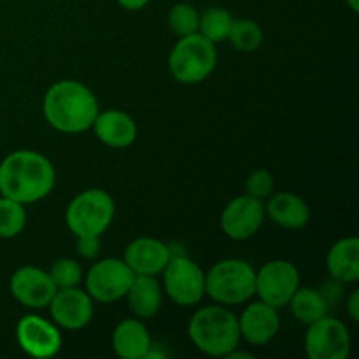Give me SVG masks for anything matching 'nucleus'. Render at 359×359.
<instances>
[{
    "mask_svg": "<svg viewBox=\"0 0 359 359\" xmlns=\"http://www.w3.org/2000/svg\"><path fill=\"white\" fill-rule=\"evenodd\" d=\"M55 184V165L37 151L18 149L0 161V195L23 205L44 200Z\"/></svg>",
    "mask_w": 359,
    "mask_h": 359,
    "instance_id": "f257e3e1",
    "label": "nucleus"
},
{
    "mask_svg": "<svg viewBox=\"0 0 359 359\" xmlns=\"http://www.w3.org/2000/svg\"><path fill=\"white\" fill-rule=\"evenodd\" d=\"M100 105L86 84L76 79H62L48 88L42 98V114L56 132L76 135L88 132Z\"/></svg>",
    "mask_w": 359,
    "mask_h": 359,
    "instance_id": "f03ea898",
    "label": "nucleus"
},
{
    "mask_svg": "<svg viewBox=\"0 0 359 359\" xmlns=\"http://www.w3.org/2000/svg\"><path fill=\"white\" fill-rule=\"evenodd\" d=\"M188 337L193 346L210 358H228L241 347L237 316L224 305H207L191 316Z\"/></svg>",
    "mask_w": 359,
    "mask_h": 359,
    "instance_id": "7ed1b4c3",
    "label": "nucleus"
},
{
    "mask_svg": "<svg viewBox=\"0 0 359 359\" xmlns=\"http://www.w3.org/2000/svg\"><path fill=\"white\" fill-rule=\"evenodd\" d=\"M256 270L245 259L228 258L205 272V297L224 307L248 304L255 297Z\"/></svg>",
    "mask_w": 359,
    "mask_h": 359,
    "instance_id": "20e7f679",
    "label": "nucleus"
},
{
    "mask_svg": "<svg viewBox=\"0 0 359 359\" xmlns=\"http://www.w3.org/2000/svg\"><path fill=\"white\" fill-rule=\"evenodd\" d=\"M216 44L198 32L179 37L168 55V72L181 84H198L216 70Z\"/></svg>",
    "mask_w": 359,
    "mask_h": 359,
    "instance_id": "39448f33",
    "label": "nucleus"
},
{
    "mask_svg": "<svg viewBox=\"0 0 359 359\" xmlns=\"http://www.w3.org/2000/svg\"><path fill=\"white\" fill-rule=\"evenodd\" d=\"M114 214V198L105 189L90 188L70 200L65 224L76 237H102L111 226Z\"/></svg>",
    "mask_w": 359,
    "mask_h": 359,
    "instance_id": "423d86ee",
    "label": "nucleus"
},
{
    "mask_svg": "<svg viewBox=\"0 0 359 359\" xmlns=\"http://www.w3.org/2000/svg\"><path fill=\"white\" fill-rule=\"evenodd\" d=\"M163 291L179 307H195L205 297V272L184 255H172L161 272Z\"/></svg>",
    "mask_w": 359,
    "mask_h": 359,
    "instance_id": "0eeeda50",
    "label": "nucleus"
},
{
    "mask_svg": "<svg viewBox=\"0 0 359 359\" xmlns=\"http://www.w3.org/2000/svg\"><path fill=\"white\" fill-rule=\"evenodd\" d=\"M135 273L123 258H104L95 262L84 273L86 293L98 304H114L125 298Z\"/></svg>",
    "mask_w": 359,
    "mask_h": 359,
    "instance_id": "6e6552de",
    "label": "nucleus"
},
{
    "mask_svg": "<svg viewBox=\"0 0 359 359\" xmlns=\"http://www.w3.org/2000/svg\"><path fill=\"white\" fill-rule=\"evenodd\" d=\"M300 286V270L287 259H273L256 270L255 294L276 309L287 307Z\"/></svg>",
    "mask_w": 359,
    "mask_h": 359,
    "instance_id": "1a4fd4ad",
    "label": "nucleus"
},
{
    "mask_svg": "<svg viewBox=\"0 0 359 359\" xmlns=\"http://www.w3.org/2000/svg\"><path fill=\"white\" fill-rule=\"evenodd\" d=\"M304 347L311 359H347L353 339L346 323L328 314L307 326Z\"/></svg>",
    "mask_w": 359,
    "mask_h": 359,
    "instance_id": "9d476101",
    "label": "nucleus"
},
{
    "mask_svg": "<svg viewBox=\"0 0 359 359\" xmlns=\"http://www.w3.org/2000/svg\"><path fill=\"white\" fill-rule=\"evenodd\" d=\"M16 342L28 356L49 359L60 354L63 347V337L51 319L37 314H27L16 325Z\"/></svg>",
    "mask_w": 359,
    "mask_h": 359,
    "instance_id": "9b49d317",
    "label": "nucleus"
},
{
    "mask_svg": "<svg viewBox=\"0 0 359 359\" xmlns=\"http://www.w3.org/2000/svg\"><path fill=\"white\" fill-rule=\"evenodd\" d=\"M265 202L252 198L248 193L230 200L221 212V230L231 241H249L265 223Z\"/></svg>",
    "mask_w": 359,
    "mask_h": 359,
    "instance_id": "f8f14e48",
    "label": "nucleus"
},
{
    "mask_svg": "<svg viewBox=\"0 0 359 359\" xmlns=\"http://www.w3.org/2000/svg\"><path fill=\"white\" fill-rule=\"evenodd\" d=\"M48 309L51 321L60 330H67V332H79L86 328L95 314L93 298L79 286L56 290Z\"/></svg>",
    "mask_w": 359,
    "mask_h": 359,
    "instance_id": "ddd939ff",
    "label": "nucleus"
},
{
    "mask_svg": "<svg viewBox=\"0 0 359 359\" xmlns=\"http://www.w3.org/2000/svg\"><path fill=\"white\" fill-rule=\"evenodd\" d=\"M9 290L18 304L32 309V311L48 309L49 302L56 293V287L48 270L32 265L20 266L18 270H14L9 280Z\"/></svg>",
    "mask_w": 359,
    "mask_h": 359,
    "instance_id": "4468645a",
    "label": "nucleus"
},
{
    "mask_svg": "<svg viewBox=\"0 0 359 359\" xmlns=\"http://www.w3.org/2000/svg\"><path fill=\"white\" fill-rule=\"evenodd\" d=\"M241 339L249 346L262 347L276 339L280 330L279 309L265 304V302H251L248 307L237 316Z\"/></svg>",
    "mask_w": 359,
    "mask_h": 359,
    "instance_id": "2eb2a0df",
    "label": "nucleus"
},
{
    "mask_svg": "<svg viewBox=\"0 0 359 359\" xmlns=\"http://www.w3.org/2000/svg\"><path fill=\"white\" fill-rule=\"evenodd\" d=\"M172 258V249L165 242L153 237H139L125 249L126 265L135 276H161Z\"/></svg>",
    "mask_w": 359,
    "mask_h": 359,
    "instance_id": "dca6fc26",
    "label": "nucleus"
},
{
    "mask_svg": "<svg viewBox=\"0 0 359 359\" xmlns=\"http://www.w3.org/2000/svg\"><path fill=\"white\" fill-rule=\"evenodd\" d=\"M91 128L97 139L111 149H126L135 142L139 133L135 119L119 109L98 111Z\"/></svg>",
    "mask_w": 359,
    "mask_h": 359,
    "instance_id": "f3484780",
    "label": "nucleus"
},
{
    "mask_svg": "<svg viewBox=\"0 0 359 359\" xmlns=\"http://www.w3.org/2000/svg\"><path fill=\"white\" fill-rule=\"evenodd\" d=\"M265 216L284 230H302L311 221V207L297 193L279 191L266 198Z\"/></svg>",
    "mask_w": 359,
    "mask_h": 359,
    "instance_id": "a211bd4d",
    "label": "nucleus"
},
{
    "mask_svg": "<svg viewBox=\"0 0 359 359\" xmlns=\"http://www.w3.org/2000/svg\"><path fill=\"white\" fill-rule=\"evenodd\" d=\"M153 339L146 325L139 318L123 319L112 332V349L121 359H144L147 358Z\"/></svg>",
    "mask_w": 359,
    "mask_h": 359,
    "instance_id": "6ab92c4d",
    "label": "nucleus"
},
{
    "mask_svg": "<svg viewBox=\"0 0 359 359\" xmlns=\"http://www.w3.org/2000/svg\"><path fill=\"white\" fill-rule=\"evenodd\" d=\"M133 318L153 319L163 304V287L156 276H135L125 294Z\"/></svg>",
    "mask_w": 359,
    "mask_h": 359,
    "instance_id": "aec40b11",
    "label": "nucleus"
},
{
    "mask_svg": "<svg viewBox=\"0 0 359 359\" xmlns=\"http://www.w3.org/2000/svg\"><path fill=\"white\" fill-rule=\"evenodd\" d=\"M326 270L342 284H356L359 280V238L344 237L330 248L326 255Z\"/></svg>",
    "mask_w": 359,
    "mask_h": 359,
    "instance_id": "412c9836",
    "label": "nucleus"
},
{
    "mask_svg": "<svg viewBox=\"0 0 359 359\" xmlns=\"http://www.w3.org/2000/svg\"><path fill=\"white\" fill-rule=\"evenodd\" d=\"M293 318L302 325L309 326L330 314V300L323 291L316 287H298L290 300Z\"/></svg>",
    "mask_w": 359,
    "mask_h": 359,
    "instance_id": "4be33fe9",
    "label": "nucleus"
},
{
    "mask_svg": "<svg viewBox=\"0 0 359 359\" xmlns=\"http://www.w3.org/2000/svg\"><path fill=\"white\" fill-rule=\"evenodd\" d=\"M231 23H233V16L228 9L217 6L207 7L203 13H200L198 34L214 44H221V42H226Z\"/></svg>",
    "mask_w": 359,
    "mask_h": 359,
    "instance_id": "5701e85b",
    "label": "nucleus"
},
{
    "mask_svg": "<svg viewBox=\"0 0 359 359\" xmlns=\"http://www.w3.org/2000/svg\"><path fill=\"white\" fill-rule=\"evenodd\" d=\"M228 42L241 53H255L262 48L265 41V34L259 23L251 18H233Z\"/></svg>",
    "mask_w": 359,
    "mask_h": 359,
    "instance_id": "b1692460",
    "label": "nucleus"
},
{
    "mask_svg": "<svg viewBox=\"0 0 359 359\" xmlns=\"http://www.w3.org/2000/svg\"><path fill=\"white\" fill-rule=\"evenodd\" d=\"M27 226V209L23 203L0 195V238L18 237Z\"/></svg>",
    "mask_w": 359,
    "mask_h": 359,
    "instance_id": "393cba45",
    "label": "nucleus"
},
{
    "mask_svg": "<svg viewBox=\"0 0 359 359\" xmlns=\"http://www.w3.org/2000/svg\"><path fill=\"white\" fill-rule=\"evenodd\" d=\"M168 28L175 37H186L198 32L200 13L188 2H179L168 9Z\"/></svg>",
    "mask_w": 359,
    "mask_h": 359,
    "instance_id": "a878e982",
    "label": "nucleus"
},
{
    "mask_svg": "<svg viewBox=\"0 0 359 359\" xmlns=\"http://www.w3.org/2000/svg\"><path fill=\"white\" fill-rule=\"evenodd\" d=\"M56 290H69L81 286L84 279L83 266L74 258H58L48 270Z\"/></svg>",
    "mask_w": 359,
    "mask_h": 359,
    "instance_id": "bb28decb",
    "label": "nucleus"
},
{
    "mask_svg": "<svg viewBox=\"0 0 359 359\" xmlns=\"http://www.w3.org/2000/svg\"><path fill=\"white\" fill-rule=\"evenodd\" d=\"M273 186H276L273 175L266 168H258V170L249 174L248 181H245V193L252 198L265 202L273 193Z\"/></svg>",
    "mask_w": 359,
    "mask_h": 359,
    "instance_id": "cd10ccee",
    "label": "nucleus"
},
{
    "mask_svg": "<svg viewBox=\"0 0 359 359\" xmlns=\"http://www.w3.org/2000/svg\"><path fill=\"white\" fill-rule=\"evenodd\" d=\"M76 252L83 259H97L102 251L100 237H76Z\"/></svg>",
    "mask_w": 359,
    "mask_h": 359,
    "instance_id": "c85d7f7f",
    "label": "nucleus"
},
{
    "mask_svg": "<svg viewBox=\"0 0 359 359\" xmlns=\"http://www.w3.org/2000/svg\"><path fill=\"white\" fill-rule=\"evenodd\" d=\"M347 314H349L351 321L358 323L359 321V291L354 290L353 293L347 298Z\"/></svg>",
    "mask_w": 359,
    "mask_h": 359,
    "instance_id": "c756f323",
    "label": "nucleus"
},
{
    "mask_svg": "<svg viewBox=\"0 0 359 359\" xmlns=\"http://www.w3.org/2000/svg\"><path fill=\"white\" fill-rule=\"evenodd\" d=\"M119 7H123L125 11H130V13H135V11L144 9L151 0H116Z\"/></svg>",
    "mask_w": 359,
    "mask_h": 359,
    "instance_id": "7c9ffc66",
    "label": "nucleus"
},
{
    "mask_svg": "<svg viewBox=\"0 0 359 359\" xmlns=\"http://www.w3.org/2000/svg\"><path fill=\"white\" fill-rule=\"evenodd\" d=\"M346 4L349 6V9L353 11V13H358L359 11V0H346Z\"/></svg>",
    "mask_w": 359,
    "mask_h": 359,
    "instance_id": "2f4dec72",
    "label": "nucleus"
},
{
    "mask_svg": "<svg viewBox=\"0 0 359 359\" xmlns=\"http://www.w3.org/2000/svg\"><path fill=\"white\" fill-rule=\"evenodd\" d=\"M0 297H2V291H0Z\"/></svg>",
    "mask_w": 359,
    "mask_h": 359,
    "instance_id": "473e14b6",
    "label": "nucleus"
}]
</instances>
